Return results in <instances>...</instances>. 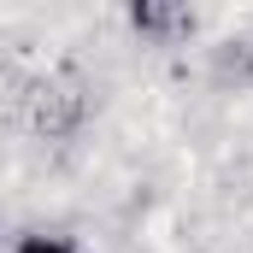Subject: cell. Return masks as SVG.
I'll return each instance as SVG.
<instances>
[{
	"instance_id": "1",
	"label": "cell",
	"mask_w": 253,
	"mask_h": 253,
	"mask_svg": "<svg viewBox=\"0 0 253 253\" xmlns=\"http://www.w3.org/2000/svg\"><path fill=\"white\" fill-rule=\"evenodd\" d=\"M88 118V88L77 71H47L36 88H30V129L59 141V135H77Z\"/></svg>"
},
{
	"instance_id": "3",
	"label": "cell",
	"mask_w": 253,
	"mask_h": 253,
	"mask_svg": "<svg viewBox=\"0 0 253 253\" xmlns=\"http://www.w3.org/2000/svg\"><path fill=\"white\" fill-rule=\"evenodd\" d=\"M12 253H83L77 242H65V236H47V230H30V236H18Z\"/></svg>"
},
{
	"instance_id": "2",
	"label": "cell",
	"mask_w": 253,
	"mask_h": 253,
	"mask_svg": "<svg viewBox=\"0 0 253 253\" xmlns=\"http://www.w3.org/2000/svg\"><path fill=\"white\" fill-rule=\"evenodd\" d=\"M129 24L141 30V36H153V42H183L194 30V12L183 6H159V0H141V6H129Z\"/></svg>"
}]
</instances>
